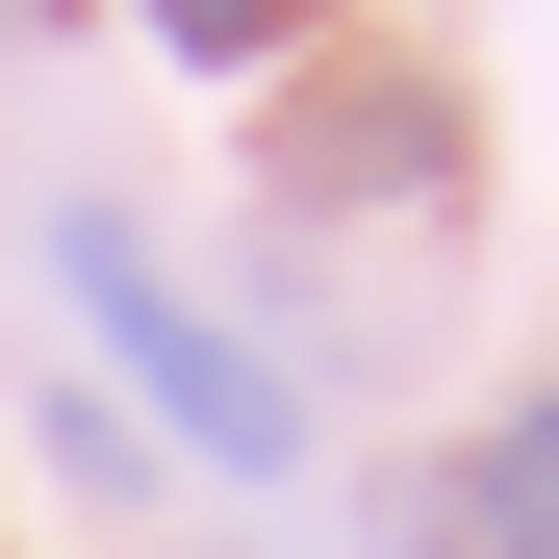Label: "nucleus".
Segmentation results:
<instances>
[{
    "mask_svg": "<svg viewBox=\"0 0 559 559\" xmlns=\"http://www.w3.org/2000/svg\"><path fill=\"white\" fill-rule=\"evenodd\" d=\"M128 26H153L178 76H280V51H331V0H128Z\"/></svg>",
    "mask_w": 559,
    "mask_h": 559,
    "instance_id": "nucleus-4",
    "label": "nucleus"
},
{
    "mask_svg": "<svg viewBox=\"0 0 559 559\" xmlns=\"http://www.w3.org/2000/svg\"><path fill=\"white\" fill-rule=\"evenodd\" d=\"M356 204H457V103L306 51V103H280V229H356Z\"/></svg>",
    "mask_w": 559,
    "mask_h": 559,
    "instance_id": "nucleus-2",
    "label": "nucleus"
},
{
    "mask_svg": "<svg viewBox=\"0 0 559 559\" xmlns=\"http://www.w3.org/2000/svg\"><path fill=\"white\" fill-rule=\"evenodd\" d=\"M432 534H457V559H559V382H534V407L432 484Z\"/></svg>",
    "mask_w": 559,
    "mask_h": 559,
    "instance_id": "nucleus-3",
    "label": "nucleus"
},
{
    "mask_svg": "<svg viewBox=\"0 0 559 559\" xmlns=\"http://www.w3.org/2000/svg\"><path fill=\"white\" fill-rule=\"evenodd\" d=\"M51 306L103 331V382H128V432H178L204 457V484H306V382H280V356L204 306V280H178L128 204H51Z\"/></svg>",
    "mask_w": 559,
    "mask_h": 559,
    "instance_id": "nucleus-1",
    "label": "nucleus"
}]
</instances>
